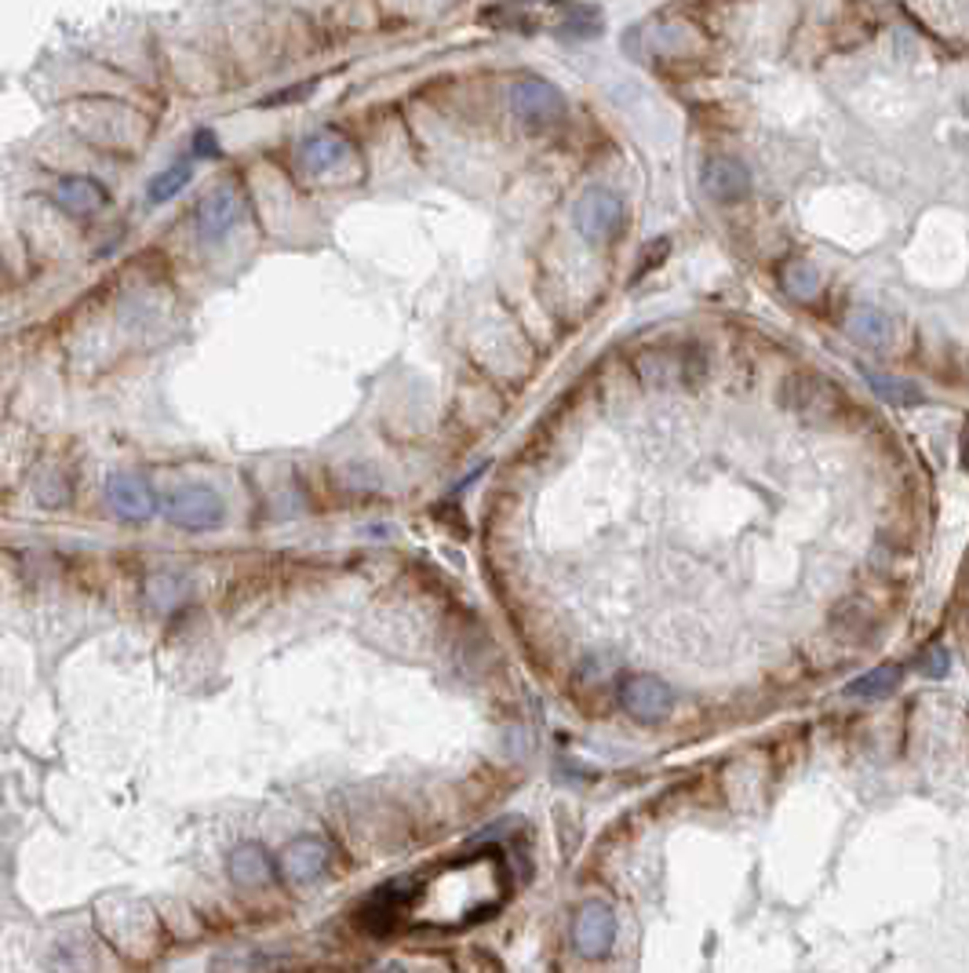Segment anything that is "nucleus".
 <instances>
[{
  "mask_svg": "<svg viewBox=\"0 0 969 973\" xmlns=\"http://www.w3.org/2000/svg\"><path fill=\"white\" fill-rule=\"evenodd\" d=\"M958 464L969 470V416H966V423H962V434H958Z\"/></svg>",
  "mask_w": 969,
  "mask_h": 973,
  "instance_id": "31",
  "label": "nucleus"
},
{
  "mask_svg": "<svg viewBox=\"0 0 969 973\" xmlns=\"http://www.w3.org/2000/svg\"><path fill=\"white\" fill-rule=\"evenodd\" d=\"M631 365H634V372H638V380L653 383V386H660L671 380V375H679V354H674V361H671V354L656 350V347H645L642 354H634Z\"/></svg>",
  "mask_w": 969,
  "mask_h": 973,
  "instance_id": "23",
  "label": "nucleus"
},
{
  "mask_svg": "<svg viewBox=\"0 0 969 973\" xmlns=\"http://www.w3.org/2000/svg\"><path fill=\"white\" fill-rule=\"evenodd\" d=\"M671 256V237H656V241H649V245L642 248V256H638V270H634V285H638V281L645 278V274H653V270H660L663 267V259Z\"/></svg>",
  "mask_w": 969,
  "mask_h": 973,
  "instance_id": "26",
  "label": "nucleus"
},
{
  "mask_svg": "<svg viewBox=\"0 0 969 973\" xmlns=\"http://www.w3.org/2000/svg\"><path fill=\"white\" fill-rule=\"evenodd\" d=\"M620 707L638 722H663L671 715L674 697L656 675H628L620 682Z\"/></svg>",
  "mask_w": 969,
  "mask_h": 973,
  "instance_id": "10",
  "label": "nucleus"
},
{
  "mask_svg": "<svg viewBox=\"0 0 969 973\" xmlns=\"http://www.w3.org/2000/svg\"><path fill=\"white\" fill-rule=\"evenodd\" d=\"M700 183L711 201L718 205H740L747 194H751V169H747L740 157L729 153H715L704 161L700 169Z\"/></svg>",
  "mask_w": 969,
  "mask_h": 973,
  "instance_id": "9",
  "label": "nucleus"
},
{
  "mask_svg": "<svg viewBox=\"0 0 969 973\" xmlns=\"http://www.w3.org/2000/svg\"><path fill=\"white\" fill-rule=\"evenodd\" d=\"M780 405L787 412H795L798 420L806 423H835L842 412H846V397L828 375L817 372H795L787 375L784 386H780Z\"/></svg>",
  "mask_w": 969,
  "mask_h": 973,
  "instance_id": "3",
  "label": "nucleus"
},
{
  "mask_svg": "<svg viewBox=\"0 0 969 973\" xmlns=\"http://www.w3.org/2000/svg\"><path fill=\"white\" fill-rule=\"evenodd\" d=\"M572 948L583 959H609L617 948V915L606 901L591 897L572 915Z\"/></svg>",
  "mask_w": 969,
  "mask_h": 973,
  "instance_id": "7",
  "label": "nucleus"
},
{
  "mask_svg": "<svg viewBox=\"0 0 969 973\" xmlns=\"http://www.w3.org/2000/svg\"><path fill=\"white\" fill-rule=\"evenodd\" d=\"M190 180H194L190 164H186V161L172 164V169H164L161 175H153V180H150V186H146V201H150V205L172 201V197H179L186 186H190Z\"/></svg>",
  "mask_w": 969,
  "mask_h": 973,
  "instance_id": "22",
  "label": "nucleus"
},
{
  "mask_svg": "<svg viewBox=\"0 0 969 973\" xmlns=\"http://www.w3.org/2000/svg\"><path fill=\"white\" fill-rule=\"evenodd\" d=\"M846 329L853 340L864 343V347H885V343H890V318H885L879 307H871V303H857V307L849 310Z\"/></svg>",
  "mask_w": 969,
  "mask_h": 973,
  "instance_id": "19",
  "label": "nucleus"
},
{
  "mask_svg": "<svg viewBox=\"0 0 969 973\" xmlns=\"http://www.w3.org/2000/svg\"><path fill=\"white\" fill-rule=\"evenodd\" d=\"M226 875L234 878V886H245V889H259V886H270L274 883L277 872V861L266 853V846L259 842H241L234 846L231 857H226Z\"/></svg>",
  "mask_w": 969,
  "mask_h": 973,
  "instance_id": "14",
  "label": "nucleus"
},
{
  "mask_svg": "<svg viewBox=\"0 0 969 973\" xmlns=\"http://www.w3.org/2000/svg\"><path fill=\"white\" fill-rule=\"evenodd\" d=\"M190 594H194V580L186 577V572L161 569V572H153V577H146V602L161 613L179 609V605L190 602Z\"/></svg>",
  "mask_w": 969,
  "mask_h": 973,
  "instance_id": "17",
  "label": "nucleus"
},
{
  "mask_svg": "<svg viewBox=\"0 0 969 973\" xmlns=\"http://www.w3.org/2000/svg\"><path fill=\"white\" fill-rule=\"evenodd\" d=\"M915 672L925 675L930 682H941V678L952 672V656H947V649L941 642H930L919 656H915Z\"/></svg>",
  "mask_w": 969,
  "mask_h": 973,
  "instance_id": "25",
  "label": "nucleus"
},
{
  "mask_svg": "<svg viewBox=\"0 0 969 973\" xmlns=\"http://www.w3.org/2000/svg\"><path fill=\"white\" fill-rule=\"evenodd\" d=\"M194 153L197 157H208V161H215V157L223 153V150H219V139H215L212 128H201V132L194 135Z\"/></svg>",
  "mask_w": 969,
  "mask_h": 973,
  "instance_id": "29",
  "label": "nucleus"
},
{
  "mask_svg": "<svg viewBox=\"0 0 969 973\" xmlns=\"http://www.w3.org/2000/svg\"><path fill=\"white\" fill-rule=\"evenodd\" d=\"M828 627H831V635H835L838 642L864 645V642H871V638L879 635L882 624H879V613H874L864 599H842L835 609H831Z\"/></svg>",
  "mask_w": 969,
  "mask_h": 973,
  "instance_id": "13",
  "label": "nucleus"
},
{
  "mask_svg": "<svg viewBox=\"0 0 969 973\" xmlns=\"http://www.w3.org/2000/svg\"><path fill=\"white\" fill-rule=\"evenodd\" d=\"M51 197H55V205L70 215H91L110 201L107 186L99 180H91V175H66V180L55 183Z\"/></svg>",
  "mask_w": 969,
  "mask_h": 973,
  "instance_id": "15",
  "label": "nucleus"
},
{
  "mask_svg": "<svg viewBox=\"0 0 969 973\" xmlns=\"http://www.w3.org/2000/svg\"><path fill=\"white\" fill-rule=\"evenodd\" d=\"M707 375V354H704V347H685V350H679V380L685 383V386H696Z\"/></svg>",
  "mask_w": 969,
  "mask_h": 973,
  "instance_id": "27",
  "label": "nucleus"
},
{
  "mask_svg": "<svg viewBox=\"0 0 969 973\" xmlns=\"http://www.w3.org/2000/svg\"><path fill=\"white\" fill-rule=\"evenodd\" d=\"M529 4H558V0H529Z\"/></svg>",
  "mask_w": 969,
  "mask_h": 973,
  "instance_id": "32",
  "label": "nucleus"
},
{
  "mask_svg": "<svg viewBox=\"0 0 969 973\" xmlns=\"http://www.w3.org/2000/svg\"><path fill=\"white\" fill-rule=\"evenodd\" d=\"M245 212V190L237 183H223L197 205V230H201L204 241H223L234 226H241Z\"/></svg>",
  "mask_w": 969,
  "mask_h": 973,
  "instance_id": "8",
  "label": "nucleus"
},
{
  "mask_svg": "<svg viewBox=\"0 0 969 973\" xmlns=\"http://www.w3.org/2000/svg\"><path fill=\"white\" fill-rule=\"evenodd\" d=\"M864 380H868V386L882 397V402L900 405V409H908V405H922V402H925V394L919 391V386H915L911 380H900V375L864 369Z\"/></svg>",
  "mask_w": 969,
  "mask_h": 973,
  "instance_id": "20",
  "label": "nucleus"
},
{
  "mask_svg": "<svg viewBox=\"0 0 969 973\" xmlns=\"http://www.w3.org/2000/svg\"><path fill=\"white\" fill-rule=\"evenodd\" d=\"M37 500L45 507H66L70 504V481L62 478V475H48L37 485Z\"/></svg>",
  "mask_w": 969,
  "mask_h": 973,
  "instance_id": "28",
  "label": "nucleus"
},
{
  "mask_svg": "<svg viewBox=\"0 0 969 973\" xmlns=\"http://www.w3.org/2000/svg\"><path fill=\"white\" fill-rule=\"evenodd\" d=\"M780 288H784L791 299L809 303V299L820 296L824 278H820V270L812 263H806V259H795V263H787L784 270H780Z\"/></svg>",
  "mask_w": 969,
  "mask_h": 973,
  "instance_id": "21",
  "label": "nucleus"
},
{
  "mask_svg": "<svg viewBox=\"0 0 969 973\" xmlns=\"http://www.w3.org/2000/svg\"><path fill=\"white\" fill-rule=\"evenodd\" d=\"M904 682V667L897 661H882L879 667H871V672H864L860 678H853V682L846 686V697H857V700H885L893 697Z\"/></svg>",
  "mask_w": 969,
  "mask_h": 973,
  "instance_id": "18",
  "label": "nucleus"
},
{
  "mask_svg": "<svg viewBox=\"0 0 969 973\" xmlns=\"http://www.w3.org/2000/svg\"><path fill=\"white\" fill-rule=\"evenodd\" d=\"M107 500H110L113 515L124 521H146V518L158 515V496H153V489L135 475H113L107 481Z\"/></svg>",
  "mask_w": 969,
  "mask_h": 973,
  "instance_id": "12",
  "label": "nucleus"
},
{
  "mask_svg": "<svg viewBox=\"0 0 969 973\" xmlns=\"http://www.w3.org/2000/svg\"><path fill=\"white\" fill-rule=\"evenodd\" d=\"M510 113L525 128H550L566 118V96L547 77H518L510 85Z\"/></svg>",
  "mask_w": 969,
  "mask_h": 973,
  "instance_id": "6",
  "label": "nucleus"
},
{
  "mask_svg": "<svg viewBox=\"0 0 969 973\" xmlns=\"http://www.w3.org/2000/svg\"><path fill=\"white\" fill-rule=\"evenodd\" d=\"M328 861H332V850L325 839H318V835H299V839H291L285 846V853L277 857V872L291 886H307V883H314V878H321Z\"/></svg>",
  "mask_w": 969,
  "mask_h": 973,
  "instance_id": "11",
  "label": "nucleus"
},
{
  "mask_svg": "<svg viewBox=\"0 0 969 973\" xmlns=\"http://www.w3.org/2000/svg\"><path fill=\"white\" fill-rule=\"evenodd\" d=\"M405 878L401 883H387L383 889H376V894L369 897V901H364V908H361V923L372 929V934H387V929L398 923V912H401V904H405Z\"/></svg>",
  "mask_w": 969,
  "mask_h": 973,
  "instance_id": "16",
  "label": "nucleus"
},
{
  "mask_svg": "<svg viewBox=\"0 0 969 973\" xmlns=\"http://www.w3.org/2000/svg\"><path fill=\"white\" fill-rule=\"evenodd\" d=\"M164 518L172 521V526L179 529H190V532H204V529H219L226 518V507H223V496L215 493V489L208 485H179L172 489L169 496H164Z\"/></svg>",
  "mask_w": 969,
  "mask_h": 973,
  "instance_id": "5",
  "label": "nucleus"
},
{
  "mask_svg": "<svg viewBox=\"0 0 969 973\" xmlns=\"http://www.w3.org/2000/svg\"><path fill=\"white\" fill-rule=\"evenodd\" d=\"M96 926L128 959H150L161 945L158 919L142 901H132V897H107L96 908Z\"/></svg>",
  "mask_w": 969,
  "mask_h": 973,
  "instance_id": "1",
  "label": "nucleus"
},
{
  "mask_svg": "<svg viewBox=\"0 0 969 973\" xmlns=\"http://www.w3.org/2000/svg\"><path fill=\"white\" fill-rule=\"evenodd\" d=\"M296 164L307 175H314L318 183L321 180L325 183H347V180H358L361 175V161H358L353 143L347 139V135H339L332 128H321L314 135H307V139L296 146Z\"/></svg>",
  "mask_w": 969,
  "mask_h": 973,
  "instance_id": "2",
  "label": "nucleus"
},
{
  "mask_svg": "<svg viewBox=\"0 0 969 973\" xmlns=\"http://www.w3.org/2000/svg\"><path fill=\"white\" fill-rule=\"evenodd\" d=\"M310 91H314V81H310V85H299L296 91H281V96H270V99H266V107H277V102H296V99H307Z\"/></svg>",
  "mask_w": 969,
  "mask_h": 973,
  "instance_id": "30",
  "label": "nucleus"
},
{
  "mask_svg": "<svg viewBox=\"0 0 969 973\" xmlns=\"http://www.w3.org/2000/svg\"><path fill=\"white\" fill-rule=\"evenodd\" d=\"M601 12L598 8H572V12L561 19V37H598L601 34Z\"/></svg>",
  "mask_w": 969,
  "mask_h": 973,
  "instance_id": "24",
  "label": "nucleus"
},
{
  "mask_svg": "<svg viewBox=\"0 0 969 973\" xmlns=\"http://www.w3.org/2000/svg\"><path fill=\"white\" fill-rule=\"evenodd\" d=\"M572 226L583 241L591 245H601V241H612L623 234L628 226V208H623V197L612 194L609 186H587L576 205H572Z\"/></svg>",
  "mask_w": 969,
  "mask_h": 973,
  "instance_id": "4",
  "label": "nucleus"
}]
</instances>
